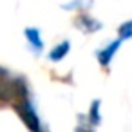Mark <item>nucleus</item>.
I'll return each instance as SVG.
<instances>
[{"label": "nucleus", "instance_id": "1", "mask_svg": "<svg viewBox=\"0 0 132 132\" xmlns=\"http://www.w3.org/2000/svg\"><path fill=\"white\" fill-rule=\"evenodd\" d=\"M13 109L16 110V114L20 116V119L24 121V125L31 130V132H42V125H40V118L36 114V110L33 109L29 98H22L16 100L13 103Z\"/></svg>", "mask_w": 132, "mask_h": 132}, {"label": "nucleus", "instance_id": "2", "mask_svg": "<svg viewBox=\"0 0 132 132\" xmlns=\"http://www.w3.org/2000/svg\"><path fill=\"white\" fill-rule=\"evenodd\" d=\"M119 45H121V40L118 38V40H114V42H110L105 49H101L100 53H98V62H100V65H103V67H107L109 63H110V60L114 58V54H116V51L119 49Z\"/></svg>", "mask_w": 132, "mask_h": 132}, {"label": "nucleus", "instance_id": "3", "mask_svg": "<svg viewBox=\"0 0 132 132\" xmlns=\"http://www.w3.org/2000/svg\"><path fill=\"white\" fill-rule=\"evenodd\" d=\"M76 26L85 33H96L101 27V24L98 20H94L92 16H89V15H80L78 20H76Z\"/></svg>", "mask_w": 132, "mask_h": 132}, {"label": "nucleus", "instance_id": "4", "mask_svg": "<svg viewBox=\"0 0 132 132\" xmlns=\"http://www.w3.org/2000/svg\"><path fill=\"white\" fill-rule=\"evenodd\" d=\"M15 89H13V81L11 80H0V103H9L15 101Z\"/></svg>", "mask_w": 132, "mask_h": 132}, {"label": "nucleus", "instance_id": "5", "mask_svg": "<svg viewBox=\"0 0 132 132\" xmlns=\"http://www.w3.org/2000/svg\"><path fill=\"white\" fill-rule=\"evenodd\" d=\"M69 51H71V42H69V40H63L62 44L54 45V47L49 51V60H51V62H60V60H63V58L67 56Z\"/></svg>", "mask_w": 132, "mask_h": 132}, {"label": "nucleus", "instance_id": "6", "mask_svg": "<svg viewBox=\"0 0 132 132\" xmlns=\"http://www.w3.org/2000/svg\"><path fill=\"white\" fill-rule=\"evenodd\" d=\"M24 35H26V38H27V42L36 49V51H40L42 47H44V42H42V36H40V31L36 29V27H27L26 31H24Z\"/></svg>", "mask_w": 132, "mask_h": 132}, {"label": "nucleus", "instance_id": "7", "mask_svg": "<svg viewBox=\"0 0 132 132\" xmlns=\"http://www.w3.org/2000/svg\"><path fill=\"white\" fill-rule=\"evenodd\" d=\"M89 123L100 125L101 123V114H100V100H94L90 109H89Z\"/></svg>", "mask_w": 132, "mask_h": 132}, {"label": "nucleus", "instance_id": "8", "mask_svg": "<svg viewBox=\"0 0 132 132\" xmlns=\"http://www.w3.org/2000/svg\"><path fill=\"white\" fill-rule=\"evenodd\" d=\"M118 35H119V40H121V42H123V40H128V38L132 36V22L127 20L125 24H121L119 29H118Z\"/></svg>", "mask_w": 132, "mask_h": 132}, {"label": "nucleus", "instance_id": "9", "mask_svg": "<svg viewBox=\"0 0 132 132\" xmlns=\"http://www.w3.org/2000/svg\"><path fill=\"white\" fill-rule=\"evenodd\" d=\"M74 132H94L92 128H87V127H81V125H78L76 128H74Z\"/></svg>", "mask_w": 132, "mask_h": 132}, {"label": "nucleus", "instance_id": "10", "mask_svg": "<svg viewBox=\"0 0 132 132\" xmlns=\"http://www.w3.org/2000/svg\"><path fill=\"white\" fill-rule=\"evenodd\" d=\"M6 78H7V69L0 67V80H6Z\"/></svg>", "mask_w": 132, "mask_h": 132}]
</instances>
